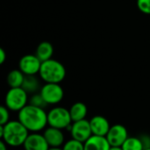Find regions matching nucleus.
Here are the masks:
<instances>
[{
	"mask_svg": "<svg viewBox=\"0 0 150 150\" xmlns=\"http://www.w3.org/2000/svg\"><path fill=\"white\" fill-rule=\"evenodd\" d=\"M18 120L29 132H40L48 124L47 113H46L44 108L31 104L26 105L18 112Z\"/></svg>",
	"mask_w": 150,
	"mask_h": 150,
	"instance_id": "f257e3e1",
	"label": "nucleus"
},
{
	"mask_svg": "<svg viewBox=\"0 0 150 150\" xmlns=\"http://www.w3.org/2000/svg\"><path fill=\"white\" fill-rule=\"evenodd\" d=\"M29 130L18 120H10L5 125H0V138L8 146L19 147L24 145Z\"/></svg>",
	"mask_w": 150,
	"mask_h": 150,
	"instance_id": "f03ea898",
	"label": "nucleus"
},
{
	"mask_svg": "<svg viewBox=\"0 0 150 150\" xmlns=\"http://www.w3.org/2000/svg\"><path fill=\"white\" fill-rule=\"evenodd\" d=\"M39 74L45 83H60L66 76V69L62 63L51 58L41 62Z\"/></svg>",
	"mask_w": 150,
	"mask_h": 150,
	"instance_id": "7ed1b4c3",
	"label": "nucleus"
},
{
	"mask_svg": "<svg viewBox=\"0 0 150 150\" xmlns=\"http://www.w3.org/2000/svg\"><path fill=\"white\" fill-rule=\"evenodd\" d=\"M27 94L22 87L11 88L6 93L4 104L10 111L19 112L27 105Z\"/></svg>",
	"mask_w": 150,
	"mask_h": 150,
	"instance_id": "20e7f679",
	"label": "nucleus"
},
{
	"mask_svg": "<svg viewBox=\"0 0 150 150\" xmlns=\"http://www.w3.org/2000/svg\"><path fill=\"white\" fill-rule=\"evenodd\" d=\"M72 122L69 110L64 107H54L47 113V123L50 127L60 129H68Z\"/></svg>",
	"mask_w": 150,
	"mask_h": 150,
	"instance_id": "39448f33",
	"label": "nucleus"
},
{
	"mask_svg": "<svg viewBox=\"0 0 150 150\" xmlns=\"http://www.w3.org/2000/svg\"><path fill=\"white\" fill-rule=\"evenodd\" d=\"M40 94L47 105H56L64 97L63 89L58 83H46L40 88Z\"/></svg>",
	"mask_w": 150,
	"mask_h": 150,
	"instance_id": "423d86ee",
	"label": "nucleus"
},
{
	"mask_svg": "<svg viewBox=\"0 0 150 150\" xmlns=\"http://www.w3.org/2000/svg\"><path fill=\"white\" fill-rule=\"evenodd\" d=\"M128 137L127 128L120 124L113 125L110 127L106 138L111 145V149H122V145Z\"/></svg>",
	"mask_w": 150,
	"mask_h": 150,
	"instance_id": "0eeeda50",
	"label": "nucleus"
},
{
	"mask_svg": "<svg viewBox=\"0 0 150 150\" xmlns=\"http://www.w3.org/2000/svg\"><path fill=\"white\" fill-rule=\"evenodd\" d=\"M68 130L70 132L72 138H75L82 142H85L92 134L90 121L83 119L78 121H74Z\"/></svg>",
	"mask_w": 150,
	"mask_h": 150,
	"instance_id": "6e6552de",
	"label": "nucleus"
},
{
	"mask_svg": "<svg viewBox=\"0 0 150 150\" xmlns=\"http://www.w3.org/2000/svg\"><path fill=\"white\" fill-rule=\"evenodd\" d=\"M41 61L36 54H25L18 62V69L25 75H36L40 72Z\"/></svg>",
	"mask_w": 150,
	"mask_h": 150,
	"instance_id": "1a4fd4ad",
	"label": "nucleus"
},
{
	"mask_svg": "<svg viewBox=\"0 0 150 150\" xmlns=\"http://www.w3.org/2000/svg\"><path fill=\"white\" fill-rule=\"evenodd\" d=\"M23 146L26 150H47L49 149L44 134H40L39 132H32V134H28Z\"/></svg>",
	"mask_w": 150,
	"mask_h": 150,
	"instance_id": "9d476101",
	"label": "nucleus"
},
{
	"mask_svg": "<svg viewBox=\"0 0 150 150\" xmlns=\"http://www.w3.org/2000/svg\"><path fill=\"white\" fill-rule=\"evenodd\" d=\"M62 129L56 128L54 127H47L43 134L49 145V148L52 149H57L62 147L64 143V134L62 131Z\"/></svg>",
	"mask_w": 150,
	"mask_h": 150,
	"instance_id": "9b49d317",
	"label": "nucleus"
},
{
	"mask_svg": "<svg viewBox=\"0 0 150 150\" xmlns=\"http://www.w3.org/2000/svg\"><path fill=\"white\" fill-rule=\"evenodd\" d=\"M84 149L86 150H110L111 145L105 135L91 134L84 142Z\"/></svg>",
	"mask_w": 150,
	"mask_h": 150,
	"instance_id": "f8f14e48",
	"label": "nucleus"
},
{
	"mask_svg": "<svg viewBox=\"0 0 150 150\" xmlns=\"http://www.w3.org/2000/svg\"><path fill=\"white\" fill-rule=\"evenodd\" d=\"M91 131L93 134L98 135H105L107 134L111 126L109 124V121L107 119L101 115H96L91 118L90 120Z\"/></svg>",
	"mask_w": 150,
	"mask_h": 150,
	"instance_id": "ddd939ff",
	"label": "nucleus"
},
{
	"mask_svg": "<svg viewBox=\"0 0 150 150\" xmlns=\"http://www.w3.org/2000/svg\"><path fill=\"white\" fill-rule=\"evenodd\" d=\"M53 53L54 47L52 44L48 41H42L38 45L35 54L41 62H45L52 58Z\"/></svg>",
	"mask_w": 150,
	"mask_h": 150,
	"instance_id": "4468645a",
	"label": "nucleus"
},
{
	"mask_svg": "<svg viewBox=\"0 0 150 150\" xmlns=\"http://www.w3.org/2000/svg\"><path fill=\"white\" fill-rule=\"evenodd\" d=\"M69 112H70L72 121L74 122V121H78V120L85 119L87 112H88V109L85 104L82 102H76L70 107Z\"/></svg>",
	"mask_w": 150,
	"mask_h": 150,
	"instance_id": "2eb2a0df",
	"label": "nucleus"
},
{
	"mask_svg": "<svg viewBox=\"0 0 150 150\" xmlns=\"http://www.w3.org/2000/svg\"><path fill=\"white\" fill-rule=\"evenodd\" d=\"M25 75L18 69H13L9 72L7 76V83L11 88L15 87H21L24 82Z\"/></svg>",
	"mask_w": 150,
	"mask_h": 150,
	"instance_id": "dca6fc26",
	"label": "nucleus"
},
{
	"mask_svg": "<svg viewBox=\"0 0 150 150\" xmlns=\"http://www.w3.org/2000/svg\"><path fill=\"white\" fill-rule=\"evenodd\" d=\"M21 87L27 93H35L40 89V82L35 77V75H25Z\"/></svg>",
	"mask_w": 150,
	"mask_h": 150,
	"instance_id": "f3484780",
	"label": "nucleus"
},
{
	"mask_svg": "<svg viewBox=\"0 0 150 150\" xmlns=\"http://www.w3.org/2000/svg\"><path fill=\"white\" fill-rule=\"evenodd\" d=\"M144 149L143 143L141 138L127 137L122 145V150H142Z\"/></svg>",
	"mask_w": 150,
	"mask_h": 150,
	"instance_id": "a211bd4d",
	"label": "nucleus"
},
{
	"mask_svg": "<svg viewBox=\"0 0 150 150\" xmlns=\"http://www.w3.org/2000/svg\"><path fill=\"white\" fill-rule=\"evenodd\" d=\"M63 149L65 150H83L84 149V143L72 138L71 140L68 141L63 145Z\"/></svg>",
	"mask_w": 150,
	"mask_h": 150,
	"instance_id": "6ab92c4d",
	"label": "nucleus"
},
{
	"mask_svg": "<svg viewBox=\"0 0 150 150\" xmlns=\"http://www.w3.org/2000/svg\"><path fill=\"white\" fill-rule=\"evenodd\" d=\"M29 104L40 107V108H45L47 105H48L47 104V102L45 101V99L43 98V97L41 96L40 92V93H33V95L31 97Z\"/></svg>",
	"mask_w": 150,
	"mask_h": 150,
	"instance_id": "aec40b11",
	"label": "nucleus"
},
{
	"mask_svg": "<svg viewBox=\"0 0 150 150\" xmlns=\"http://www.w3.org/2000/svg\"><path fill=\"white\" fill-rule=\"evenodd\" d=\"M9 109L7 108L6 105H2L0 106V115H1V119H0V125H5L10 119V112H9Z\"/></svg>",
	"mask_w": 150,
	"mask_h": 150,
	"instance_id": "412c9836",
	"label": "nucleus"
},
{
	"mask_svg": "<svg viewBox=\"0 0 150 150\" xmlns=\"http://www.w3.org/2000/svg\"><path fill=\"white\" fill-rule=\"evenodd\" d=\"M137 7L142 12L150 14V0H137Z\"/></svg>",
	"mask_w": 150,
	"mask_h": 150,
	"instance_id": "4be33fe9",
	"label": "nucleus"
},
{
	"mask_svg": "<svg viewBox=\"0 0 150 150\" xmlns=\"http://www.w3.org/2000/svg\"><path fill=\"white\" fill-rule=\"evenodd\" d=\"M6 60V53L3 48H0V63L3 64Z\"/></svg>",
	"mask_w": 150,
	"mask_h": 150,
	"instance_id": "5701e85b",
	"label": "nucleus"
},
{
	"mask_svg": "<svg viewBox=\"0 0 150 150\" xmlns=\"http://www.w3.org/2000/svg\"><path fill=\"white\" fill-rule=\"evenodd\" d=\"M6 146H7L6 142L4 140L1 139V141H0V149L2 150H5L6 149Z\"/></svg>",
	"mask_w": 150,
	"mask_h": 150,
	"instance_id": "b1692460",
	"label": "nucleus"
}]
</instances>
